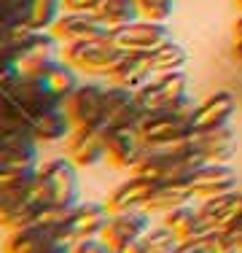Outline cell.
I'll return each instance as SVG.
<instances>
[{"label": "cell", "mask_w": 242, "mask_h": 253, "mask_svg": "<svg viewBox=\"0 0 242 253\" xmlns=\"http://www.w3.org/2000/svg\"><path fill=\"white\" fill-rule=\"evenodd\" d=\"M113 43L124 51H137V54H151L159 46H164L172 41V33H169L167 25L161 22H148V19H137L132 25L111 33Z\"/></svg>", "instance_id": "5b68a950"}, {"label": "cell", "mask_w": 242, "mask_h": 253, "mask_svg": "<svg viewBox=\"0 0 242 253\" xmlns=\"http://www.w3.org/2000/svg\"><path fill=\"white\" fill-rule=\"evenodd\" d=\"M137 105L143 113L148 111H161V108H172L175 102L189 97V76L183 70H169V73H156L148 84L135 89Z\"/></svg>", "instance_id": "3957f363"}, {"label": "cell", "mask_w": 242, "mask_h": 253, "mask_svg": "<svg viewBox=\"0 0 242 253\" xmlns=\"http://www.w3.org/2000/svg\"><path fill=\"white\" fill-rule=\"evenodd\" d=\"M137 8H140V19L167 25L169 16H172L175 3H172V0H137Z\"/></svg>", "instance_id": "836d02e7"}, {"label": "cell", "mask_w": 242, "mask_h": 253, "mask_svg": "<svg viewBox=\"0 0 242 253\" xmlns=\"http://www.w3.org/2000/svg\"><path fill=\"white\" fill-rule=\"evenodd\" d=\"M178 253H213L207 243H183V248Z\"/></svg>", "instance_id": "74e56055"}, {"label": "cell", "mask_w": 242, "mask_h": 253, "mask_svg": "<svg viewBox=\"0 0 242 253\" xmlns=\"http://www.w3.org/2000/svg\"><path fill=\"white\" fill-rule=\"evenodd\" d=\"M237 5H242V0H237Z\"/></svg>", "instance_id": "7bdbcfd3"}, {"label": "cell", "mask_w": 242, "mask_h": 253, "mask_svg": "<svg viewBox=\"0 0 242 253\" xmlns=\"http://www.w3.org/2000/svg\"><path fill=\"white\" fill-rule=\"evenodd\" d=\"M0 94H11V97H16L30 113H33V116H40V113L65 108V100H59L57 94L51 92V86L46 84V78H35V76H19L14 86L0 89Z\"/></svg>", "instance_id": "ba28073f"}, {"label": "cell", "mask_w": 242, "mask_h": 253, "mask_svg": "<svg viewBox=\"0 0 242 253\" xmlns=\"http://www.w3.org/2000/svg\"><path fill=\"white\" fill-rule=\"evenodd\" d=\"M207 245H210V251H213V253H242V245L237 243V240L229 237L226 232H218Z\"/></svg>", "instance_id": "d590c367"}, {"label": "cell", "mask_w": 242, "mask_h": 253, "mask_svg": "<svg viewBox=\"0 0 242 253\" xmlns=\"http://www.w3.org/2000/svg\"><path fill=\"white\" fill-rule=\"evenodd\" d=\"M156 180L148 178V175H140V172H132L124 183L119 186L116 191L111 194L108 200V208L111 213H124V210H137V208H145L151 191H154Z\"/></svg>", "instance_id": "ffe728a7"}, {"label": "cell", "mask_w": 242, "mask_h": 253, "mask_svg": "<svg viewBox=\"0 0 242 253\" xmlns=\"http://www.w3.org/2000/svg\"><path fill=\"white\" fill-rule=\"evenodd\" d=\"M51 33L59 38L62 46H70V43H86V41L108 38L111 30L105 25H100L92 14H68V11H65V14L54 22Z\"/></svg>", "instance_id": "9a60e30c"}, {"label": "cell", "mask_w": 242, "mask_h": 253, "mask_svg": "<svg viewBox=\"0 0 242 253\" xmlns=\"http://www.w3.org/2000/svg\"><path fill=\"white\" fill-rule=\"evenodd\" d=\"M226 234H229V237H232V240H237V243L242 245V221H240V224H237V226H232V229H226Z\"/></svg>", "instance_id": "ab89813d"}, {"label": "cell", "mask_w": 242, "mask_h": 253, "mask_svg": "<svg viewBox=\"0 0 242 253\" xmlns=\"http://www.w3.org/2000/svg\"><path fill=\"white\" fill-rule=\"evenodd\" d=\"M189 186L194 191L197 200H204V197L213 194H223V191L237 189V170H234L229 162H204L197 170L191 172Z\"/></svg>", "instance_id": "8fae6325"}, {"label": "cell", "mask_w": 242, "mask_h": 253, "mask_svg": "<svg viewBox=\"0 0 242 253\" xmlns=\"http://www.w3.org/2000/svg\"><path fill=\"white\" fill-rule=\"evenodd\" d=\"M92 16L111 33H116L140 19V8H137V0H100L92 8Z\"/></svg>", "instance_id": "cb8c5ba5"}, {"label": "cell", "mask_w": 242, "mask_h": 253, "mask_svg": "<svg viewBox=\"0 0 242 253\" xmlns=\"http://www.w3.org/2000/svg\"><path fill=\"white\" fill-rule=\"evenodd\" d=\"M199 210H202L221 232H226V229L237 226L242 221V191L232 189V191H223V194L204 197V202L199 205Z\"/></svg>", "instance_id": "d6986e66"}, {"label": "cell", "mask_w": 242, "mask_h": 253, "mask_svg": "<svg viewBox=\"0 0 242 253\" xmlns=\"http://www.w3.org/2000/svg\"><path fill=\"white\" fill-rule=\"evenodd\" d=\"M143 245H145V253H178L180 248H183L180 237L164 224H161L159 229H151V232L143 237Z\"/></svg>", "instance_id": "4dcf8cb0"}, {"label": "cell", "mask_w": 242, "mask_h": 253, "mask_svg": "<svg viewBox=\"0 0 242 253\" xmlns=\"http://www.w3.org/2000/svg\"><path fill=\"white\" fill-rule=\"evenodd\" d=\"M57 240L51 237V232L38 224H30L22 229H14L11 237L5 240V253H43L48 251Z\"/></svg>", "instance_id": "484cf974"}, {"label": "cell", "mask_w": 242, "mask_h": 253, "mask_svg": "<svg viewBox=\"0 0 242 253\" xmlns=\"http://www.w3.org/2000/svg\"><path fill=\"white\" fill-rule=\"evenodd\" d=\"M234 41H242V16L234 22Z\"/></svg>", "instance_id": "60d3db41"}, {"label": "cell", "mask_w": 242, "mask_h": 253, "mask_svg": "<svg viewBox=\"0 0 242 253\" xmlns=\"http://www.w3.org/2000/svg\"><path fill=\"white\" fill-rule=\"evenodd\" d=\"M46 84L51 86V92L57 94L59 100H68L73 92L78 89V70L73 68L70 62H65V59H59L57 65H54L51 70H48V76H46Z\"/></svg>", "instance_id": "f1b7e54d"}, {"label": "cell", "mask_w": 242, "mask_h": 253, "mask_svg": "<svg viewBox=\"0 0 242 253\" xmlns=\"http://www.w3.org/2000/svg\"><path fill=\"white\" fill-rule=\"evenodd\" d=\"M65 14L62 0H27V14L24 22L35 30H51L54 22Z\"/></svg>", "instance_id": "4316f807"}, {"label": "cell", "mask_w": 242, "mask_h": 253, "mask_svg": "<svg viewBox=\"0 0 242 253\" xmlns=\"http://www.w3.org/2000/svg\"><path fill=\"white\" fill-rule=\"evenodd\" d=\"M100 0H62V8L68 14H92V8Z\"/></svg>", "instance_id": "8d00e7d4"}, {"label": "cell", "mask_w": 242, "mask_h": 253, "mask_svg": "<svg viewBox=\"0 0 242 253\" xmlns=\"http://www.w3.org/2000/svg\"><path fill=\"white\" fill-rule=\"evenodd\" d=\"M38 146L30 132H3L0 135V167H35Z\"/></svg>", "instance_id": "ac0fdd59"}, {"label": "cell", "mask_w": 242, "mask_h": 253, "mask_svg": "<svg viewBox=\"0 0 242 253\" xmlns=\"http://www.w3.org/2000/svg\"><path fill=\"white\" fill-rule=\"evenodd\" d=\"M65 111L76 126H94L105 119V86L78 84V89L65 100Z\"/></svg>", "instance_id": "9c48e42d"}, {"label": "cell", "mask_w": 242, "mask_h": 253, "mask_svg": "<svg viewBox=\"0 0 242 253\" xmlns=\"http://www.w3.org/2000/svg\"><path fill=\"white\" fill-rule=\"evenodd\" d=\"M191 146L204 156V162H232L237 154V135L232 126L191 132Z\"/></svg>", "instance_id": "2e32d148"}, {"label": "cell", "mask_w": 242, "mask_h": 253, "mask_svg": "<svg viewBox=\"0 0 242 253\" xmlns=\"http://www.w3.org/2000/svg\"><path fill=\"white\" fill-rule=\"evenodd\" d=\"M137 132H140L145 146L154 148H164V146H178L180 140L191 135V119L178 116L169 108H161V111H148L143 113L140 124H137Z\"/></svg>", "instance_id": "7a4b0ae2"}, {"label": "cell", "mask_w": 242, "mask_h": 253, "mask_svg": "<svg viewBox=\"0 0 242 253\" xmlns=\"http://www.w3.org/2000/svg\"><path fill=\"white\" fill-rule=\"evenodd\" d=\"M234 57L242 62V41H234Z\"/></svg>", "instance_id": "b9f144b4"}, {"label": "cell", "mask_w": 242, "mask_h": 253, "mask_svg": "<svg viewBox=\"0 0 242 253\" xmlns=\"http://www.w3.org/2000/svg\"><path fill=\"white\" fill-rule=\"evenodd\" d=\"M143 119V111L137 105L135 89L108 84L105 86V126H137Z\"/></svg>", "instance_id": "5bb4252c"}, {"label": "cell", "mask_w": 242, "mask_h": 253, "mask_svg": "<svg viewBox=\"0 0 242 253\" xmlns=\"http://www.w3.org/2000/svg\"><path fill=\"white\" fill-rule=\"evenodd\" d=\"M0 119H3V132H30L33 135L35 116L11 94H3V113H0Z\"/></svg>", "instance_id": "83f0119b"}, {"label": "cell", "mask_w": 242, "mask_h": 253, "mask_svg": "<svg viewBox=\"0 0 242 253\" xmlns=\"http://www.w3.org/2000/svg\"><path fill=\"white\" fill-rule=\"evenodd\" d=\"M151 65H154V73H169V70H183V65L189 62V54L180 43L169 41V43L159 46L156 51L148 54Z\"/></svg>", "instance_id": "f546056e"}, {"label": "cell", "mask_w": 242, "mask_h": 253, "mask_svg": "<svg viewBox=\"0 0 242 253\" xmlns=\"http://www.w3.org/2000/svg\"><path fill=\"white\" fill-rule=\"evenodd\" d=\"M73 213H76V205L48 202V205H43V208L38 210V215H35V224L48 229V232H54V229L70 224V221H73Z\"/></svg>", "instance_id": "1f68e13d"}, {"label": "cell", "mask_w": 242, "mask_h": 253, "mask_svg": "<svg viewBox=\"0 0 242 253\" xmlns=\"http://www.w3.org/2000/svg\"><path fill=\"white\" fill-rule=\"evenodd\" d=\"M164 226H169L180 237V243H210L221 229H218L199 208L180 205V208L164 213Z\"/></svg>", "instance_id": "52a82bcc"}, {"label": "cell", "mask_w": 242, "mask_h": 253, "mask_svg": "<svg viewBox=\"0 0 242 253\" xmlns=\"http://www.w3.org/2000/svg\"><path fill=\"white\" fill-rule=\"evenodd\" d=\"M154 65H151L148 54H137V51H126L119 59V65L111 70V84L126 89H140L143 84H148L154 78Z\"/></svg>", "instance_id": "44dd1931"}, {"label": "cell", "mask_w": 242, "mask_h": 253, "mask_svg": "<svg viewBox=\"0 0 242 253\" xmlns=\"http://www.w3.org/2000/svg\"><path fill=\"white\" fill-rule=\"evenodd\" d=\"M40 178H43L48 189V200L57 205H78L81 202V186H78V167L73 165L68 156H57L48 159L40 167Z\"/></svg>", "instance_id": "277c9868"}, {"label": "cell", "mask_w": 242, "mask_h": 253, "mask_svg": "<svg viewBox=\"0 0 242 253\" xmlns=\"http://www.w3.org/2000/svg\"><path fill=\"white\" fill-rule=\"evenodd\" d=\"M116 253H145V245H143V240H137V243H129V245H124L121 251Z\"/></svg>", "instance_id": "f35d334b"}, {"label": "cell", "mask_w": 242, "mask_h": 253, "mask_svg": "<svg viewBox=\"0 0 242 253\" xmlns=\"http://www.w3.org/2000/svg\"><path fill=\"white\" fill-rule=\"evenodd\" d=\"M105 124L76 126L73 135L65 140V156L76 167H94L105 159Z\"/></svg>", "instance_id": "8992f818"}, {"label": "cell", "mask_w": 242, "mask_h": 253, "mask_svg": "<svg viewBox=\"0 0 242 253\" xmlns=\"http://www.w3.org/2000/svg\"><path fill=\"white\" fill-rule=\"evenodd\" d=\"M43 208L38 200H33L30 189L24 191H0V221L8 229H22L35 224V215Z\"/></svg>", "instance_id": "e0dca14e"}, {"label": "cell", "mask_w": 242, "mask_h": 253, "mask_svg": "<svg viewBox=\"0 0 242 253\" xmlns=\"http://www.w3.org/2000/svg\"><path fill=\"white\" fill-rule=\"evenodd\" d=\"M237 113V97L229 89H218L207 100H202L191 113V129L202 132V129H218L232 122V116Z\"/></svg>", "instance_id": "4fadbf2b"}, {"label": "cell", "mask_w": 242, "mask_h": 253, "mask_svg": "<svg viewBox=\"0 0 242 253\" xmlns=\"http://www.w3.org/2000/svg\"><path fill=\"white\" fill-rule=\"evenodd\" d=\"M148 232H151L148 213H143V210H124V213H111V221H108L105 232H102V240L111 248L121 251L124 245L143 240Z\"/></svg>", "instance_id": "7c38bea8"}, {"label": "cell", "mask_w": 242, "mask_h": 253, "mask_svg": "<svg viewBox=\"0 0 242 253\" xmlns=\"http://www.w3.org/2000/svg\"><path fill=\"white\" fill-rule=\"evenodd\" d=\"M38 178L35 167H0V191H24Z\"/></svg>", "instance_id": "d6a6232c"}, {"label": "cell", "mask_w": 242, "mask_h": 253, "mask_svg": "<svg viewBox=\"0 0 242 253\" xmlns=\"http://www.w3.org/2000/svg\"><path fill=\"white\" fill-rule=\"evenodd\" d=\"M73 253H116V248H111L102 237H83L73 245Z\"/></svg>", "instance_id": "e575fe53"}, {"label": "cell", "mask_w": 242, "mask_h": 253, "mask_svg": "<svg viewBox=\"0 0 242 253\" xmlns=\"http://www.w3.org/2000/svg\"><path fill=\"white\" fill-rule=\"evenodd\" d=\"M191 200H197L189 186V180H156L154 191H151L145 210L151 213H169V210L189 205Z\"/></svg>", "instance_id": "7402d4cb"}, {"label": "cell", "mask_w": 242, "mask_h": 253, "mask_svg": "<svg viewBox=\"0 0 242 253\" xmlns=\"http://www.w3.org/2000/svg\"><path fill=\"white\" fill-rule=\"evenodd\" d=\"M124 49H119L113 43V38H97L86 41V43H70L62 46V59L70 62L76 70H86V73H105L111 76V70L119 65V59L124 57Z\"/></svg>", "instance_id": "6da1fadb"}, {"label": "cell", "mask_w": 242, "mask_h": 253, "mask_svg": "<svg viewBox=\"0 0 242 253\" xmlns=\"http://www.w3.org/2000/svg\"><path fill=\"white\" fill-rule=\"evenodd\" d=\"M108 221H111V208L94 200H81L73 213V229H76L78 240L83 237H102Z\"/></svg>", "instance_id": "603a6c76"}, {"label": "cell", "mask_w": 242, "mask_h": 253, "mask_svg": "<svg viewBox=\"0 0 242 253\" xmlns=\"http://www.w3.org/2000/svg\"><path fill=\"white\" fill-rule=\"evenodd\" d=\"M73 129H76V124H73V119L68 116L65 108L40 113L33 122V135L38 143H62L73 135Z\"/></svg>", "instance_id": "d4e9b609"}, {"label": "cell", "mask_w": 242, "mask_h": 253, "mask_svg": "<svg viewBox=\"0 0 242 253\" xmlns=\"http://www.w3.org/2000/svg\"><path fill=\"white\" fill-rule=\"evenodd\" d=\"M145 143L137 132V126H108L105 129V159L124 170H135Z\"/></svg>", "instance_id": "30bf717a"}]
</instances>
